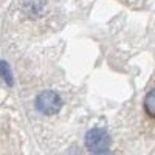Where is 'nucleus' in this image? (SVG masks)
<instances>
[{
    "label": "nucleus",
    "mask_w": 155,
    "mask_h": 155,
    "mask_svg": "<svg viewBox=\"0 0 155 155\" xmlns=\"http://www.w3.org/2000/svg\"><path fill=\"white\" fill-rule=\"evenodd\" d=\"M36 107L44 115H54L62 107V99L53 90H45V92H41L37 95Z\"/></svg>",
    "instance_id": "f257e3e1"
},
{
    "label": "nucleus",
    "mask_w": 155,
    "mask_h": 155,
    "mask_svg": "<svg viewBox=\"0 0 155 155\" xmlns=\"http://www.w3.org/2000/svg\"><path fill=\"white\" fill-rule=\"evenodd\" d=\"M109 144H110V137L104 129H92L85 135V146L93 153L107 150Z\"/></svg>",
    "instance_id": "f03ea898"
},
{
    "label": "nucleus",
    "mask_w": 155,
    "mask_h": 155,
    "mask_svg": "<svg viewBox=\"0 0 155 155\" xmlns=\"http://www.w3.org/2000/svg\"><path fill=\"white\" fill-rule=\"evenodd\" d=\"M0 78L3 79V82L8 85V87H12L14 85V76H12V71H11V67L6 61H0Z\"/></svg>",
    "instance_id": "7ed1b4c3"
},
{
    "label": "nucleus",
    "mask_w": 155,
    "mask_h": 155,
    "mask_svg": "<svg viewBox=\"0 0 155 155\" xmlns=\"http://www.w3.org/2000/svg\"><path fill=\"white\" fill-rule=\"evenodd\" d=\"M144 110L149 116L155 118V88H152L144 98Z\"/></svg>",
    "instance_id": "20e7f679"
},
{
    "label": "nucleus",
    "mask_w": 155,
    "mask_h": 155,
    "mask_svg": "<svg viewBox=\"0 0 155 155\" xmlns=\"http://www.w3.org/2000/svg\"><path fill=\"white\" fill-rule=\"evenodd\" d=\"M95 155H113V153H110L109 150H104V152H99V153H95Z\"/></svg>",
    "instance_id": "39448f33"
}]
</instances>
